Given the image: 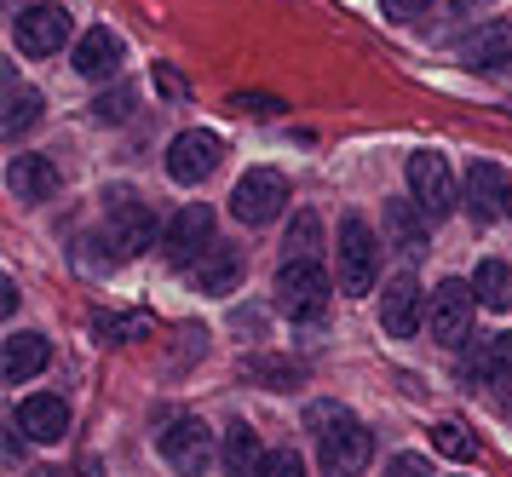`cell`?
Listing matches in <instances>:
<instances>
[{"label": "cell", "instance_id": "cell-1", "mask_svg": "<svg viewBox=\"0 0 512 477\" xmlns=\"http://www.w3.org/2000/svg\"><path fill=\"white\" fill-rule=\"evenodd\" d=\"M305 426L317 432V455H323V477H357L374 455V432L346 409V403H311Z\"/></svg>", "mask_w": 512, "mask_h": 477}, {"label": "cell", "instance_id": "cell-2", "mask_svg": "<svg viewBox=\"0 0 512 477\" xmlns=\"http://www.w3.org/2000/svg\"><path fill=\"white\" fill-rule=\"evenodd\" d=\"M374 276H380V236L369 230L363 213H346L340 219V236H334V282L340 294H369Z\"/></svg>", "mask_w": 512, "mask_h": 477}, {"label": "cell", "instance_id": "cell-3", "mask_svg": "<svg viewBox=\"0 0 512 477\" xmlns=\"http://www.w3.org/2000/svg\"><path fill=\"white\" fill-rule=\"evenodd\" d=\"M277 311L300 328L328 317V276L317 259H288L277 271Z\"/></svg>", "mask_w": 512, "mask_h": 477}, {"label": "cell", "instance_id": "cell-4", "mask_svg": "<svg viewBox=\"0 0 512 477\" xmlns=\"http://www.w3.org/2000/svg\"><path fill=\"white\" fill-rule=\"evenodd\" d=\"M110 248H116V259H139L144 248H156V213L144 207V196H133V190H110Z\"/></svg>", "mask_w": 512, "mask_h": 477}, {"label": "cell", "instance_id": "cell-5", "mask_svg": "<svg viewBox=\"0 0 512 477\" xmlns=\"http://www.w3.org/2000/svg\"><path fill=\"white\" fill-rule=\"evenodd\" d=\"M472 311H478L472 282H461V276L438 282V288H432V311H426L432 340H438V345H466V334H472Z\"/></svg>", "mask_w": 512, "mask_h": 477}, {"label": "cell", "instance_id": "cell-6", "mask_svg": "<svg viewBox=\"0 0 512 477\" xmlns=\"http://www.w3.org/2000/svg\"><path fill=\"white\" fill-rule=\"evenodd\" d=\"M156 449H162V460L179 477H202L213 466V432L196 420V414H185V420H167L162 437H156Z\"/></svg>", "mask_w": 512, "mask_h": 477}, {"label": "cell", "instance_id": "cell-7", "mask_svg": "<svg viewBox=\"0 0 512 477\" xmlns=\"http://www.w3.org/2000/svg\"><path fill=\"white\" fill-rule=\"evenodd\" d=\"M282 207H288V179H282L277 167H254V173H242L231 190V213L242 225H271Z\"/></svg>", "mask_w": 512, "mask_h": 477}, {"label": "cell", "instance_id": "cell-8", "mask_svg": "<svg viewBox=\"0 0 512 477\" xmlns=\"http://www.w3.org/2000/svg\"><path fill=\"white\" fill-rule=\"evenodd\" d=\"M409 202H415L432 225L455 213V173H449V161L432 156V150L409 156Z\"/></svg>", "mask_w": 512, "mask_h": 477}, {"label": "cell", "instance_id": "cell-9", "mask_svg": "<svg viewBox=\"0 0 512 477\" xmlns=\"http://www.w3.org/2000/svg\"><path fill=\"white\" fill-rule=\"evenodd\" d=\"M219 156H225L219 133L190 127V133H179L173 144H167V179H173V184H202V179L219 173Z\"/></svg>", "mask_w": 512, "mask_h": 477}, {"label": "cell", "instance_id": "cell-10", "mask_svg": "<svg viewBox=\"0 0 512 477\" xmlns=\"http://www.w3.org/2000/svg\"><path fill=\"white\" fill-rule=\"evenodd\" d=\"M162 248H167V259H173V265H185V271H190V265L213 248V207L208 202H185L173 219H167Z\"/></svg>", "mask_w": 512, "mask_h": 477}, {"label": "cell", "instance_id": "cell-11", "mask_svg": "<svg viewBox=\"0 0 512 477\" xmlns=\"http://www.w3.org/2000/svg\"><path fill=\"white\" fill-rule=\"evenodd\" d=\"M12 41H18V52H29V58H52L58 46L70 41V12H64V6H24V12L12 18Z\"/></svg>", "mask_w": 512, "mask_h": 477}, {"label": "cell", "instance_id": "cell-12", "mask_svg": "<svg viewBox=\"0 0 512 477\" xmlns=\"http://www.w3.org/2000/svg\"><path fill=\"white\" fill-rule=\"evenodd\" d=\"M466 374H472L478 386L495 391V403L512 414V334L472 340V351H466Z\"/></svg>", "mask_w": 512, "mask_h": 477}, {"label": "cell", "instance_id": "cell-13", "mask_svg": "<svg viewBox=\"0 0 512 477\" xmlns=\"http://www.w3.org/2000/svg\"><path fill=\"white\" fill-rule=\"evenodd\" d=\"M426 311H432V299L420 294L415 271H403L386 282V294H380V322H386V334H397V340H415V328L426 322Z\"/></svg>", "mask_w": 512, "mask_h": 477}, {"label": "cell", "instance_id": "cell-14", "mask_svg": "<svg viewBox=\"0 0 512 477\" xmlns=\"http://www.w3.org/2000/svg\"><path fill=\"white\" fill-rule=\"evenodd\" d=\"M466 207H472L478 225L501 219V213L512 207V184H507V173H501L495 161H472V167H466Z\"/></svg>", "mask_w": 512, "mask_h": 477}, {"label": "cell", "instance_id": "cell-15", "mask_svg": "<svg viewBox=\"0 0 512 477\" xmlns=\"http://www.w3.org/2000/svg\"><path fill=\"white\" fill-rule=\"evenodd\" d=\"M461 64L466 69H507L512 64V18H495V23H478L472 35L461 41Z\"/></svg>", "mask_w": 512, "mask_h": 477}, {"label": "cell", "instance_id": "cell-16", "mask_svg": "<svg viewBox=\"0 0 512 477\" xmlns=\"http://www.w3.org/2000/svg\"><path fill=\"white\" fill-rule=\"evenodd\" d=\"M116 69H121V35L104 29V23H93V29L75 41V75H81V81H110Z\"/></svg>", "mask_w": 512, "mask_h": 477}, {"label": "cell", "instance_id": "cell-17", "mask_svg": "<svg viewBox=\"0 0 512 477\" xmlns=\"http://www.w3.org/2000/svg\"><path fill=\"white\" fill-rule=\"evenodd\" d=\"M18 432L29 443H64L70 437V403L64 397H24L18 403Z\"/></svg>", "mask_w": 512, "mask_h": 477}, {"label": "cell", "instance_id": "cell-18", "mask_svg": "<svg viewBox=\"0 0 512 477\" xmlns=\"http://www.w3.org/2000/svg\"><path fill=\"white\" fill-rule=\"evenodd\" d=\"M426 225H432V219H426L415 202H386V213H380V230H386V242H392L403 259H420V253L432 248Z\"/></svg>", "mask_w": 512, "mask_h": 477}, {"label": "cell", "instance_id": "cell-19", "mask_svg": "<svg viewBox=\"0 0 512 477\" xmlns=\"http://www.w3.org/2000/svg\"><path fill=\"white\" fill-rule=\"evenodd\" d=\"M6 184H12V196H18V202H52L64 179H58V167H52L47 156H12Z\"/></svg>", "mask_w": 512, "mask_h": 477}, {"label": "cell", "instance_id": "cell-20", "mask_svg": "<svg viewBox=\"0 0 512 477\" xmlns=\"http://www.w3.org/2000/svg\"><path fill=\"white\" fill-rule=\"evenodd\" d=\"M47 357H52V345L41 340V334H12L6 351H0V380H6V386H24L29 374L47 368Z\"/></svg>", "mask_w": 512, "mask_h": 477}, {"label": "cell", "instance_id": "cell-21", "mask_svg": "<svg viewBox=\"0 0 512 477\" xmlns=\"http://www.w3.org/2000/svg\"><path fill=\"white\" fill-rule=\"evenodd\" d=\"M190 282L202 288V294H231L236 282H242V253L231 248H208L196 265H190Z\"/></svg>", "mask_w": 512, "mask_h": 477}, {"label": "cell", "instance_id": "cell-22", "mask_svg": "<svg viewBox=\"0 0 512 477\" xmlns=\"http://www.w3.org/2000/svg\"><path fill=\"white\" fill-rule=\"evenodd\" d=\"M219 460H225V477H259V472H265L259 437L248 432V426H231V432H225V449H219Z\"/></svg>", "mask_w": 512, "mask_h": 477}, {"label": "cell", "instance_id": "cell-23", "mask_svg": "<svg viewBox=\"0 0 512 477\" xmlns=\"http://www.w3.org/2000/svg\"><path fill=\"white\" fill-rule=\"evenodd\" d=\"M472 294H478L484 311H507L512 305V265L507 259H484L478 276H472Z\"/></svg>", "mask_w": 512, "mask_h": 477}, {"label": "cell", "instance_id": "cell-24", "mask_svg": "<svg viewBox=\"0 0 512 477\" xmlns=\"http://www.w3.org/2000/svg\"><path fill=\"white\" fill-rule=\"evenodd\" d=\"M41 104H47V98H41L35 87H18V81H12V98H6V115H0V133H6V138L29 133V127H35V115H41Z\"/></svg>", "mask_w": 512, "mask_h": 477}, {"label": "cell", "instance_id": "cell-25", "mask_svg": "<svg viewBox=\"0 0 512 477\" xmlns=\"http://www.w3.org/2000/svg\"><path fill=\"white\" fill-rule=\"evenodd\" d=\"M288 259H317L323 253V213H311V207H300L294 213V225H288Z\"/></svg>", "mask_w": 512, "mask_h": 477}, {"label": "cell", "instance_id": "cell-26", "mask_svg": "<svg viewBox=\"0 0 512 477\" xmlns=\"http://www.w3.org/2000/svg\"><path fill=\"white\" fill-rule=\"evenodd\" d=\"M432 449H438L443 460H472L478 455V443H472V432H461V426H432Z\"/></svg>", "mask_w": 512, "mask_h": 477}, {"label": "cell", "instance_id": "cell-27", "mask_svg": "<svg viewBox=\"0 0 512 477\" xmlns=\"http://www.w3.org/2000/svg\"><path fill=\"white\" fill-rule=\"evenodd\" d=\"M133 104H139V92H133V87H110L104 98H93V115H98V121H127Z\"/></svg>", "mask_w": 512, "mask_h": 477}, {"label": "cell", "instance_id": "cell-28", "mask_svg": "<svg viewBox=\"0 0 512 477\" xmlns=\"http://www.w3.org/2000/svg\"><path fill=\"white\" fill-rule=\"evenodd\" d=\"M259 477H305V460L294 449H277V455H265V472Z\"/></svg>", "mask_w": 512, "mask_h": 477}, {"label": "cell", "instance_id": "cell-29", "mask_svg": "<svg viewBox=\"0 0 512 477\" xmlns=\"http://www.w3.org/2000/svg\"><path fill=\"white\" fill-rule=\"evenodd\" d=\"M380 6H386V18H397V23H415V18L432 12V0H380Z\"/></svg>", "mask_w": 512, "mask_h": 477}, {"label": "cell", "instance_id": "cell-30", "mask_svg": "<svg viewBox=\"0 0 512 477\" xmlns=\"http://www.w3.org/2000/svg\"><path fill=\"white\" fill-rule=\"evenodd\" d=\"M98 328H104V334H121V340H139V334H150V322H144V317H121V322L98 317Z\"/></svg>", "mask_w": 512, "mask_h": 477}, {"label": "cell", "instance_id": "cell-31", "mask_svg": "<svg viewBox=\"0 0 512 477\" xmlns=\"http://www.w3.org/2000/svg\"><path fill=\"white\" fill-rule=\"evenodd\" d=\"M231 110H242V115H265V110H282V104H277V98H259V92H236Z\"/></svg>", "mask_w": 512, "mask_h": 477}, {"label": "cell", "instance_id": "cell-32", "mask_svg": "<svg viewBox=\"0 0 512 477\" xmlns=\"http://www.w3.org/2000/svg\"><path fill=\"white\" fill-rule=\"evenodd\" d=\"M386 477H432V466H426L420 455H397L392 466H386Z\"/></svg>", "mask_w": 512, "mask_h": 477}, {"label": "cell", "instance_id": "cell-33", "mask_svg": "<svg viewBox=\"0 0 512 477\" xmlns=\"http://www.w3.org/2000/svg\"><path fill=\"white\" fill-rule=\"evenodd\" d=\"M156 81H162V92H167V98H190V87H185V81H179V75H173L167 64H156Z\"/></svg>", "mask_w": 512, "mask_h": 477}, {"label": "cell", "instance_id": "cell-34", "mask_svg": "<svg viewBox=\"0 0 512 477\" xmlns=\"http://www.w3.org/2000/svg\"><path fill=\"white\" fill-rule=\"evenodd\" d=\"M75 477H104V466H98V460L87 455V460H81V466H75Z\"/></svg>", "mask_w": 512, "mask_h": 477}, {"label": "cell", "instance_id": "cell-35", "mask_svg": "<svg viewBox=\"0 0 512 477\" xmlns=\"http://www.w3.org/2000/svg\"><path fill=\"white\" fill-rule=\"evenodd\" d=\"M507 213H512V207H507Z\"/></svg>", "mask_w": 512, "mask_h": 477}]
</instances>
